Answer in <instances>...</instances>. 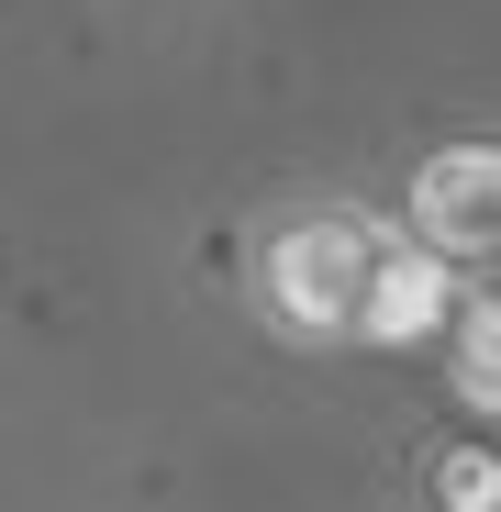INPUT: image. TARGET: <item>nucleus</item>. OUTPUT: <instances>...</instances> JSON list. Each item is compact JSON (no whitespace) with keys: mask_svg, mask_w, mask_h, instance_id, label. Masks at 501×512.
Listing matches in <instances>:
<instances>
[{"mask_svg":"<svg viewBox=\"0 0 501 512\" xmlns=\"http://www.w3.org/2000/svg\"><path fill=\"white\" fill-rule=\"evenodd\" d=\"M379 245H390L379 212H290V223L257 245V312L290 334V346H346Z\"/></svg>","mask_w":501,"mask_h":512,"instance_id":"f257e3e1","label":"nucleus"},{"mask_svg":"<svg viewBox=\"0 0 501 512\" xmlns=\"http://www.w3.org/2000/svg\"><path fill=\"white\" fill-rule=\"evenodd\" d=\"M446 323H457V401H468V412H490V401H501V312L457 290V312H446Z\"/></svg>","mask_w":501,"mask_h":512,"instance_id":"20e7f679","label":"nucleus"},{"mask_svg":"<svg viewBox=\"0 0 501 512\" xmlns=\"http://www.w3.org/2000/svg\"><path fill=\"white\" fill-rule=\"evenodd\" d=\"M446 468H457V479H446L457 501H490V457H479V446H468V457H446Z\"/></svg>","mask_w":501,"mask_h":512,"instance_id":"39448f33","label":"nucleus"},{"mask_svg":"<svg viewBox=\"0 0 501 512\" xmlns=\"http://www.w3.org/2000/svg\"><path fill=\"white\" fill-rule=\"evenodd\" d=\"M446 312H457V256L390 234V245H379V268H368V290H357L346 346H435Z\"/></svg>","mask_w":501,"mask_h":512,"instance_id":"7ed1b4c3","label":"nucleus"},{"mask_svg":"<svg viewBox=\"0 0 501 512\" xmlns=\"http://www.w3.org/2000/svg\"><path fill=\"white\" fill-rule=\"evenodd\" d=\"M401 234L435 245V256H490L501 245V145H435L412 167V201H401Z\"/></svg>","mask_w":501,"mask_h":512,"instance_id":"f03ea898","label":"nucleus"}]
</instances>
